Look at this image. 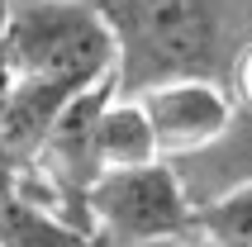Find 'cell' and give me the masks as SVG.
I'll return each instance as SVG.
<instances>
[{"label": "cell", "instance_id": "8", "mask_svg": "<svg viewBox=\"0 0 252 247\" xmlns=\"http://www.w3.org/2000/svg\"><path fill=\"white\" fill-rule=\"evenodd\" d=\"M238 91H243V100L252 105V48L243 53V62H238Z\"/></svg>", "mask_w": 252, "mask_h": 247}, {"label": "cell", "instance_id": "7", "mask_svg": "<svg viewBox=\"0 0 252 247\" xmlns=\"http://www.w3.org/2000/svg\"><path fill=\"white\" fill-rule=\"evenodd\" d=\"M10 91H14V67H10V48H5V0H0V119H5ZM5 200H14V176L5 166V152H0V205Z\"/></svg>", "mask_w": 252, "mask_h": 247}, {"label": "cell", "instance_id": "2", "mask_svg": "<svg viewBox=\"0 0 252 247\" xmlns=\"http://www.w3.org/2000/svg\"><path fill=\"white\" fill-rule=\"evenodd\" d=\"M119 38V95L186 81L210 67L214 14L205 0H95Z\"/></svg>", "mask_w": 252, "mask_h": 247}, {"label": "cell", "instance_id": "5", "mask_svg": "<svg viewBox=\"0 0 252 247\" xmlns=\"http://www.w3.org/2000/svg\"><path fill=\"white\" fill-rule=\"evenodd\" d=\"M100 162L105 171H128V166H153L162 162L153 119L143 110V100L133 95H114L100 114Z\"/></svg>", "mask_w": 252, "mask_h": 247}, {"label": "cell", "instance_id": "6", "mask_svg": "<svg viewBox=\"0 0 252 247\" xmlns=\"http://www.w3.org/2000/svg\"><path fill=\"white\" fill-rule=\"evenodd\" d=\"M186 247H252V181L195 205V233Z\"/></svg>", "mask_w": 252, "mask_h": 247}, {"label": "cell", "instance_id": "4", "mask_svg": "<svg viewBox=\"0 0 252 247\" xmlns=\"http://www.w3.org/2000/svg\"><path fill=\"white\" fill-rule=\"evenodd\" d=\"M143 110L153 119L157 148L162 157H186V152L210 148L214 138H224V128L233 124V105L214 81L205 76H186V81H167L143 91Z\"/></svg>", "mask_w": 252, "mask_h": 247}, {"label": "cell", "instance_id": "9", "mask_svg": "<svg viewBox=\"0 0 252 247\" xmlns=\"http://www.w3.org/2000/svg\"><path fill=\"white\" fill-rule=\"evenodd\" d=\"M0 247H5V238H0Z\"/></svg>", "mask_w": 252, "mask_h": 247}, {"label": "cell", "instance_id": "3", "mask_svg": "<svg viewBox=\"0 0 252 247\" xmlns=\"http://www.w3.org/2000/svg\"><path fill=\"white\" fill-rule=\"evenodd\" d=\"M91 233L110 247H186L195 233V200L167 157L105 171L91 190Z\"/></svg>", "mask_w": 252, "mask_h": 247}, {"label": "cell", "instance_id": "1", "mask_svg": "<svg viewBox=\"0 0 252 247\" xmlns=\"http://www.w3.org/2000/svg\"><path fill=\"white\" fill-rule=\"evenodd\" d=\"M5 48L24 86L119 81V38L95 0H5Z\"/></svg>", "mask_w": 252, "mask_h": 247}]
</instances>
